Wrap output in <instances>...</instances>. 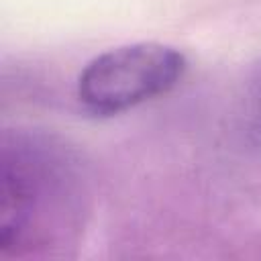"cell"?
<instances>
[{
	"mask_svg": "<svg viewBox=\"0 0 261 261\" xmlns=\"http://www.w3.org/2000/svg\"><path fill=\"white\" fill-rule=\"evenodd\" d=\"M90 177L61 137L8 128L0 141V257L41 259L75 247L90 214Z\"/></svg>",
	"mask_w": 261,
	"mask_h": 261,
	"instance_id": "1",
	"label": "cell"
},
{
	"mask_svg": "<svg viewBox=\"0 0 261 261\" xmlns=\"http://www.w3.org/2000/svg\"><path fill=\"white\" fill-rule=\"evenodd\" d=\"M186 69L188 59L173 45L128 43L90 59L77 75L75 94L92 114H120L171 92Z\"/></svg>",
	"mask_w": 261,
	"mask_h": 261,
	"instance_id": "2",
	"label": "cell"
},
{
	"mask_svg": "<svg viewBox=\"0 0 261 261\" xmlns=\"http://www.w3.org/2000/svg\"><path fill=\"white\" fill-rule=\"evenodd\" d=\"M243 126L247 139L261 147V61L249 71L243 92Z\"/></svg>",
	"mask_w": 261,
	"mask_h": 261,
	"instance_id": "3",
	"label": "cell"
}]
</instances>
